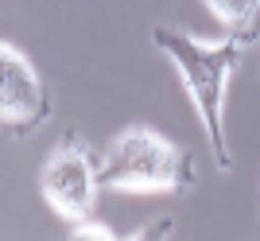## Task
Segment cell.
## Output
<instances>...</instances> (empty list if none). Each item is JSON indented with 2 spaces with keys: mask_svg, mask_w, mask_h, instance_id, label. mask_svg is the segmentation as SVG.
Wrapping results in <instances>:
<instances>
[{
  "mask_svg": "<svg viewBox=\"0 0 260 241\" xmlns=\"http://www.w3.org/2000/svg\"><path fill=\"white\" fill-rule=\"evenodd\" d=\"M152 43L179 66L183 86L194 101V113L206 129L210 152H214L217 167L229 171L233 156H229V144H225V89H229V74H237L241 66V47L229 43V39L202 43V39H190L186 32L167 27V23H159L152 32Z\"/></svg>",
  "mask_w": 260,
  "mask_h": 241,
  "instance_id": "obj_1",
  "label": "cell"
},
{
  "mask_svg": "<svg viewBox=\"0 0 260 241\" xmlns=\"http://www.w3.org/2000/svg\"><path fill=\"white\" fill-rule=\"evenodd\" d=\"M98 179L105 191L124 195H175L198 183L194 156L148 125H128L109 140L105 156L98 160Z\"/></svg>",
  "mask_w": 260,
  "mask_h": 241,
  "instance_id": "obj_2",
  "label": "cell"
},
{
  "mask_svg": "<svg viewBox=\"0 0 260 241\" xmlns=\"http://www.w3.org/2000/svg\"><path fill=\"white\" fill-rule=\"evenodd\" d=\"M98 164H93V156H89L86 140L82 136H62L58 148L43 160L39 167V191H43L47 206L58 214V218L74 222H89L93 214V202H98Z\"/></svg>",
  "mask_w": 260,
  "mask_h": 241,
  "instance_id": "obj_3",
  "label": "cell"
},
{
  "mask_svg": "<svg viewBox=\"0 0 260 241\" xmlns=\"http://www.w3.org/2000/svg\"><path fill=\"white\" fill-rule=\"evenodd\" d=\"M0 117L16 140H27L51 117V89L39 78L35 63L16 43H0Z\"/></svg>",
  "mask_w": 260,
  "mask_h": 241,
  "instance_id": "obj_4",
  "label": "cell"
},
{
  "mask_svg": "<svg viewBox=\"0 0 260 241\" xmlns=\"http://www.w3.org/2000/svg\"><path fill=\"white\" fill-rule=\"evenodd\" d=\"M206 12L225 27L229 43H256L260 39V0H210Z\"/></svg>",
  "mask_w": 260,
  "mask_h": 241,
  "instance_id": "obj_5",
  "label": "cell"
},
{
  "mask_svg": "<svg viewBox=\"0 0 260 241\" xmlns=\"http://www.w3.org/2000/svg\"><path fill=\"white\" fill-rule=\"evenodd\" d=\"M66 241H120V237L109 230L105 222H93V218H89V222H82V226H74V230L66 233Z\"/></svg>",
  "mask_w": 260,
  "mask_h": 241,
  "instance_id": "obj_6",
  "label": "cell"
},
{
  "mask_svg": "<svg viewBox=\"0 0 260 241\" xmlns=\"http://www.w3.org/2000/svg\"><path fill=\"white\" fill-rule=\"evenodd\" d=\"M171 233H175V222L171 218H155L152 226H144V230L132 233L128 241H171Z\"/></svg>",
  "mask_w": 260,
  "mask_h": 241,
  "instance_id": "obj_7",
  "label": "cell"
}]
</instances>
